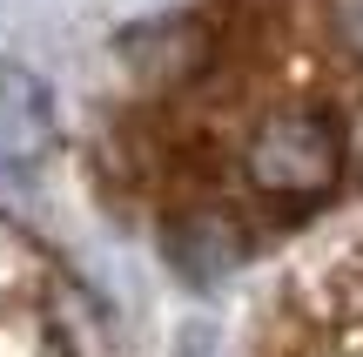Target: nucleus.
Masks as SVG:
<instances>
[{
  "label": "nucleus",
  "mask_w": 363,
  "mask_h": 357,
  "mask_svg": "<svg viewBox=\"0 0 363 357\" xmlns=\"http://www.w3.org/2000/svg\"><path fill=\"white\" fill-rule=\"evenodd\" d=\"M54 142V108L48 88L21 67H0V162L21 169V162H40Z\"/></svg>",
  "instance_id": "obj_2"
},
{
  "label": "nucleus",
  "mask_w": 363,
  "mask_h": 357,
  "mask_svg": "<svg viewBox=\"0 0 363 357\" xmlns=\"http://www.w3.org/2000/svg\"><path fill=\"white\" fill-rule=\"evenodd\" d=\"M343 148H350V155H357V162H363V115H357V121H350V128H343Z\"/></svg>",
  "instance_id": "obj_5"
},
{
  "label": "nucleus",
  "mask_w": 363,
  "mask_h": 357,
  "mask_svg": "<svg viewBox=\"0 0 363 357\" xmlns=\"http://www.w3.org/2000/svg\"><path fill=\"white\" fill-rule=\"evenodd\" d=\"M350 162L343 148V121L323 115V108H276L262 115L256 128L242 135V175L256 196H276V202H310V196H330Z\"/></svg>",
  "instance_id": "obj_1"
},
{
  "label": "nucleus",
  "mask_w": 363,
  "mask_h": 357,
  "mask_svg": "<svg viewBox=\"0 0 363 357\" xmlns=\"http://www.w3.org/2000/svg\"><path fill=\"white\" fill-rule=\"evenodd\" d=\"M330 34H337L343 54L363 61V0H330Z\"/></svg>",
  "instance_id": "obj_4"
},
{
  "label": "nucleus",
  "mask_w": 363,
  "mask_h": 357,
  "mask_svg": "<svg viewBox=\"0 0 363 357\" xmlns=\"http://www.w3.org/2000/svg\"><path fill=\"white\" fill-rule=\"evenodd\" d=\"M169 256L189 277H222L242 256V229L229 223V209H189L169 223Z\"/></svg>",
  "instance_id": "obj_3"
}]
</instances>
